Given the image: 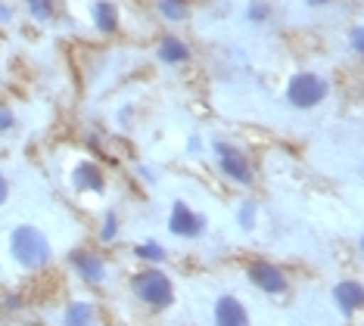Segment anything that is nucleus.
I'll list each match as a JSON object with an SVG mask.
<instances>
[{
	"instance_id": "1",
	"label": "nucleus",
	"mask_w": 364,
	"mask_h": 326,
	"mask_svg": "<svg viewBox=\"0 0 364 326\" xmlns=\"http://www.w3.org/2000/svg\"><path fill=\"white\" fill-rule=\"evenodd\" d=\"M10 258L22 271H41L53 261V246L47 233L35 224H19L10 233Z\"/></svg>"
},
{
	"instance_id": "2",
	"label": "nucleus",
	"mask_w": 364,
	"mask_h": 326,
	"mask_svg": "<svg viewBox=\"0 0 364 326\" xmlns=\"http://www.w3.org/2000/svg\"><path fill=\"white\" fill-rule=\"evenodd\" d=\"M287 103L299 112H309V109H318L321 103L330 99V78L321 72H296L293 78L287 81V90H284Z\"/></svg>"
},
{
	"instance_id": "3",
	"label": "nucleus",
	"mask_w": 364,
	"mask_h": 326,
	"mask_svg": "<svg viewBox=\"0 0 364 326\" xmlns=\"http://www.w3.org/2000/svg\"><path fill=\"white\" fill-rule=\"evenodd\" d=\"M131 289L134 295L153 311H165L171 302H175V283H171L168 273H162L159 267H144L134 280H131Z\"/></svg>"
},
{
	"instance_id": "4",
	"label": "nucleus",
	"mask_w": 364,
	"mask_h": 326,
	"mask_svg": "<svg viewBox=\"0 0 364 326\" xmlns=\"http://www.w3.org/2000/svg\"><path fill=\"white\" fill-rule=\"evenodd\" d=\"M212 153L218 158V171L225 174L228 180H234L237 187H252L255 183V165L240 146L228 143V140H215Z\"/></svg>"
},
{
	"instance_id": "5",
	"label": "nucleus",
	"mask_w": 364,
	"mask_h": 326,
	"mask_svg": "<svg viewBox=\"0 0 364 326\" xmlns=\"http://www.w3.org/2000/svg\"><path fill=\"white\" fill-rule=\"evenodd\" d=\"M168 233L178 239H196L205 233V214L187 205L184 199H175L168 208Z\"/></svg>"
},
{
	"instance_id": "6",
	"label": "nucleus",
	"mask_w": 364,
	"mask_h": 326,
	"mask_svg": "<svg viewBox=\"0 0 364 326\" xmlns=\"http://www.w3.org/2000/svg\"><path fill=\"white\" fill-rule=\"evenodd\" d=\"M69 187L78 196H106V174L97 162L90 158H78L69 171Z\"/></svg>"
},
{
	"instance_id": "7",
	"label": "nucleus",
	"mask_w": 364,
	"mask_h": 326,
	"mask_svg": "<svg viewBox=\"0 0 364 326\" xmlns=\"http://www.w3.org/2000/svg\"><path fill=\"white\" fill-rule=\"evenodd\" d=\"M250 280H252L262 292H268V295H284V292L289 289L287 273L280 271L277 264L264 261V258H259V261L250 264Z\"/></svg>"
},
{
	"instance_id": "8",
	"label": "nucleus",
	"mask_w": 364,
	"mask_h": 326,
	"mask_svg": "<svg viewBox=\"0 0 364 326\" xmlns=\"http://www.w3.org/2000/svg\"><path fill=\"white\" fill-rule=\"evenodd\" d=\"M69 264L75 267V273L85 283H103L106 280V261H103V255L90 252V249H75V252H69Z\"/></svg>"
},
{
	"instance_id": "9",
	"label": "nucleus",
	"mask_w": 364,
	"mask_h": 326,
	"mask_svg": "<svg viewBox=\"0 0 364 326\" xmlns=\"http://www.w3.org/2000/svg\"><path fill=\"white\" fill-rule=\"evenodd\" d=\"M90 25L97 28V35L109 38L119 31L122 25V13L112 0H90Z\"/></svg>"
},
{
	"instance_id": "10",
	"label": "nucleus",
	"mask_w": 364,
	"mask_h": 326,
	"mask_svg": "<svg viewBox=\"0 0 364 326\" xmlns=\"http://www.w3.org/2000/svg\"><path fill=\"white\" fill-rule=\"evenodd\" d=\"M215 326H250V311L237 295H218V302H215Z\"/></svg>"
},
{
	"instance_id": "11",
	"label": "nucleus",
	"mask_w": 364,
	"mask_h": 326,
	"mask_svg": "<svg viewBox=\"0 0 364 326\" xmlns=\"http://www.w3.org/2000/svg\"><path fill=\"white\" fill-rule=\"evenodd\" d=\"M333 302H336V308H339V311H343L346 317L358 314L361 305H364V289H361V283H358V280H343V283H336Z\"/></svg>"
},
{
	"instance_id": "12",
	"label": "nucleus",
	"mask_w": 364,
	"mask_h": 326,
	"mask_svg": "<svg viewBox=\"0 0 364 326\" xmlns=\"http://www.w3.org/2000/svg\"><path fill=\"white\" fill-rule=\"evenodd\" d=\"M190 56H193L190 47L175 35H165L159 44H156V60L162 65H184V63H190Z\"/></svg>"
},
{
	"instance_id": "13",
	"label": "nucleus",
	"mask_w": 364,
	"mask_h": 326,
	"mask_svg": "<svg viewBox=\"0 0 364 326\" xmlns=\"http://www.w3.org/2000/svg\"><path fill=\"white\" fill-rule=\"evenodd\" d=\"M63 326H94V305L90 302H72L65 308Z\"/></svg>"
},
{
	"instance_id": "14",
	"label": "nucleus",
	"mask_w": 364,
	"mask_h": 326,
	"mask_svg": "<svg viewBox=\"0 0 364 326\" xmlns=\"http://www.w3.org/2000/svg\"><path fill=\"white\" fill-rule=\"evenodd\" d=\"M156 13L165 22H184L190 16V4L187 0H156Z\"/></svg>"
},
{
	"instance_id": "15",
	"label": "nucleus",
	"mask_w": 364,
	"mask_h": 326,
	"mask_svg": "<svg viewBox=\"0 0 364 326\" xmlns=\"http://www.w3.org/2000/svg\"><path fill=\"white\" fill-rule=\"evenodd\" d=\"M134 255L140 258V261H146V264H162L165 261V246H159L156 239H146V242H137L134 246Z\"/></svg>"
},
{
	"instance_id": "16",
	"label": "nucleus",
	"mask_w": 364,
	"mask_h": 326,
	"mask_svg": "<svg viewBox=\"0 0 364 326\" xmlns=\"http://www.w3.org/2000/svg\"><path fill=\"white\" fill-rule=\"evenodd\" d=\"M26 10L35 22L47 25V22H53V16H56V4L53 0H26Z\"/></svg>"
},
{
	"instance_id": "17",
	"label": "nucleus",
	"mask_w": 364,
	"mask_h": 326,
	"mask_svg": "<svg viewBox=\"0 0 364 326\" xmlns=\"http://www.w3.org/2000/svg\"><path fill=\"white\" fill-rule=\"evenodd\" d=\"M255 217H259V205H255L252 199H243V202L237 205V227L252 233L255 230Z\"/></svg>"
},
{
	"instance_id": "18",
	"label": "nucleus",
	"mask_w": 364,
	"mask_h": 326,
	"mask_svg": "<svg viewBox=\"0 0 364 326\" xmlns=\"http://www.w3.org/2000/svg\"><path fill=\"white\" fill-rule=\"evenodd\" d=\"M119 230H122L119 212H106L103 221H100V230H97V237H100V242H115L119 239Z\"/></svg>"
},
{
	"instance_id": "19",
	"label": "nucleus",
	"mask_w": 364,
	"mask_h": 326,
	"mask_svg": "<svg viewBox=\"0 0 364 326\" xmlns=\"http://www.w3.org/2000/svg\"><path fill=\"white\" fill-rule=\"evenodd\" d=\"M274 16V6H271V0H252L250 6H246V19L252 25H264Z\"/></svg>"
},
{
	"instance_id": "20",
	"label": "nucleus",
	"mask_w": 364,
	"mask_h": 326,
	"mask_svg": "<svg viewBox=\"0 0 364 326\" xmlns=\"http://www.w3.org/2000/svg\"><path fill=\"white\" fill-rule=\"evenodd\" d=\"M19 128V119L10 106H0V137H10V134Z\"/></svg>"
},
{
	"instance_id": "21",
	"label": "nucleus",
	"mask_w": 364,
	"mask_h": 326,
	"mask_svg": "<svg viewBox=\"0 0 364 326\" xmlns=\"http://www.w3.org/2000/svg\"><path fill=\"white\" fill-rule=\"evenodd\" d=\"M349 47H352V53H364V28L361 25H355V28L349 31Z\"/></svg>"
},
{
	"instance_id": "22",
	"label": "nucleus",
	"mask_w": 364,
	"mask_h": 326,
	"mask_svg": "<svg viewBox=\"0 0 364 326\" xmlns=\"http://www.w3.org/2000/svg\"><path fill=\"white\" fill-rule=\"evenodd\" d=\"M10 202V180H6V174L0 171V208Z\"/></svg>"
},
{
	"instance_id": "23",
	"label": "nucleus",
	"mask_w": 364,
	"mask_h": 326,
	"mask_svg": "<svg viewBox=\"0 0 364 326\" xmlns=\"http://www.w3.org/2000/svg\"><path fill=\"white\" fill-rule=\"evenodd\" d=\"M13 6L10 4H6V0H0V25H10L13 22Z\"/></svg>"
},
{
	"instance_id": "24",
	"label": "nucleus",
	"mask_w": 364,
	"mask_h": 326,
	"mask_svg": "<svg viewBox=\"0 0 364 326\" xmlns=\"http://www.w3.org/2000/svg\"><path fill=\"white\" fill-rule=\"evenodd\" d=\"M200 149H203V140H200V137H190V143H187V153L193 156V153H200Z\"/></svg>"
},
{
	"instance_id": "25",
	"label": "nucleus",
	"mask_w": 364,
	"mask_h": 326,
	"mask_svg": "<svg viewBox=\"0 0 364 326\" xmlns=\"http://www.w3.org/2000/svg\"><path fill=\"white\" fill-rule=\"evenodd\" d=\"M330 0H305V6H309V10H321V6H327Z\"/></svg>"
},
{
	"instance_id": "26",
	"label": "nucleus",
	"mask_w": 364,
	"mask_h": 326,
	"mask_svg": "<svg viewBox=\"0 0 364 326\" xmlns=\"http://www.w3.org/2000/svg\"><path fill=\"white\" fill-rule=\"evenodd\" d=\"M0 87H4V65H0Z\"/></svg>"
}]
</instances>
